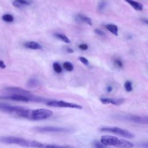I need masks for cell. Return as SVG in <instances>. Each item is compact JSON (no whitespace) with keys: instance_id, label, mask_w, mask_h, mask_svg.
Wrapping results in <instances>:
<instances>
[{"instance_id":"obj_9","label":"cell","mask_w":148,"mask_h":148,"mask_svg":"<svg viewBox=\"0 0 148 148\" xmlns=\"http://www.w3.org/2000/svg\"><path fill=\"white\" fill-rule=\"evenodd\" d=\"M24 108L20 106H13L9 104L0 102V110L8 112L9 113H14L16 114L19 111Z\"/></svg>"},{"instance_id":"obj_1","label":"cell","mask_w":148,"mask_h":148,"mask_svg":"<svg viewBox=\"0 0 148 148\" xmlns=\"http://www.w3.org/2000/svg\"><path fill=\"white\" fill-rule=\"evenodd\" d=\"M0 142L5 144L17 145L23 147L33 148H56L55 144H46L36 140L27 139L13 136L0 137Z\"/></svg>"},{"instance_id":"obj_7","label":"cell","mask_w":148,"mask_h":148,"mask_svg":"<svg viewBox=\"0 0 148 148\" xmlns=\"http://www.w3.org/2000/svg\"><path fill=\"white\" fill-rule=\"evenodd\" d=\"M34 130L42 133L46 132H54V133H64V132H69L71 131V130L68 128L60 127H55V126H43V127H35L34 128Z\"/></svg>"},{"instance_id":"obj_29","label":"cell","mask_w":148,"mask_h":148,"mask_svg":"<svg viewBox=\"0 0 148 148\" xmlns=\"http://www.w3.org/2000/svg\"><path fill=\"white\" fill-rule=\"evenodd\" d=\"M139 146L142 148H148V142L142 143Z\"/></svg>"},{"instance_id":"obj_33","label":"cell","mask_w":148,"mask_h":148,"mask_svg":"<svg viewBox=\"0 0 148 148\" xmlns=\"http://www.w3.org/2000/svg\"><path fill=\"white\" fill-rule=\"evenodd\" d=\"M143 22H144L145 24H146L147 25H148V19H146V18H143L142 19Z\"/></svg>"},{"instance_id":"obj_17","label":"cell","mask_w":148,"mask_h":148,"mask_svg":"<svg viewBox=\"0 0 148 148\" xmlns=\"http://www.w3.org/2000/svg\"><path fill=\"white\" fill-rule=\"evenodd\" d=\"M39 80L35 78H31L27 82V86L30 88H36L39 86Z\"/></svg>"},{"instance_id":"obj_25","label":"cell","mask_w":148,"mask_h":148,"mask_svg":"<svg viewBox=\"0 0 148 148\" xmlns=\"http://www.w3.org/2000/svg\"><path fill=\"white\" fill-rule=\"evenodd\" d=\"M79 59L81 61V62H82L83 64H84L86 65H87L89 63L88 60L87 58H86L85 57H80L79 58Z\"/></svg>"},{"instance_id":"obj_10","label":"cell","mask_w":148,"mask_h":148,"mask_svg":"<svg viewBox=\"0 0 148 148\" xmlns=\"http://www.w3.org/2000/svg\"><path fill=\"white\" fill-rule=\"evenodd\" d=\"M5 91L11 94H23V95H30V92L28 91L24 90L20 87H6L4 89Z\"/></svg>"},{"instance_id":"obj_21","label":"cell","mask_w":148,"mask_h":148,"mask_svg":"<svg viewBox=\"0 0 148 148\" xmlns=\"http://www.w3.org/2000/svg\"><path fill=\"white\" fill-rule=\"evenodd\" d=\"M124 87L127 91L128 92L131 91L132 90V86L131 82L130 81L127 80L124 83Z\"/></svg>"},{"instance_id":"obj_31","label":"cell","mask_w":148,"mask_h":148,"mask_svg":"<svg viewBox=\"0 0 148 148\" xmlns=\"http://www.w3.org/2000/svg\"><path fill=\"white\" fill-rule=\"evenodd\" d=\"M112 89H113V88H112V87L110 86H108L107 87V88H106V90H107V91H108V92H111V91H112Z\"/></svg>"},{"instance_id":"obj_3","label":"cell","mask_w":148,"mask_h":148,"mask_svg":"<svg viewBox=\"0 0 148 148\" xmlns=\"http://www.w3.org/2000/svg\"><path fill=\"white\" fill-rule=\"evenodd\" d=\"M0 99H9L12 101H22V102H43L47 101L46 99L41 97H34L30 95H23V94H11L6 96L0 97Z\"/></svg>"},{"instance_id":"obj_30","label":"cell","mask_w":148,"mask_h":148,"mask_svg":"<svg viewBox=\"0 0 148 148\" xmlns=\"http://www.w3.org/2000/svg\"><path fill=\"white\" fill-rule=\"evenodd\" d=\"M5 67H6V65H5L4 62L3 61L0 60V68L3 69V68H5Z\"/></svg>"},{"instance_id":"obj_11","label":"cell","mask_w":148,"mask_h":148,"mask_svg":"<svg viewBox=\"0 0 148 148\" xmlns=\"http://www.w3.org/2000/svg\"><path fill=\"white\" fill-rule=\"evenodd\" d=\"M99 100L103 104H112L114 105H119L124 102V99H114L110 98H101Z\"/></svg>"},{"instance_id":"obj_27","label":"cell","mask_w":148,"mask_h":148,"mask_svg":"<svg viewBox=\"0 0 148 148\" xmlns=\"http://www.w3.org/2000/svg\"><path fill=\"white\" fill-rule=\"evenodd\" d=\"M94 32L99 36H104L105 35V33L102 31H101V29H94Z\"/></svg>"},{"instance_id":"obj_6","label":"cell","mask_w":148,"mask_h":148,"mask_svg":"<svg viewBox=\"0 0 148 148\" xmlns=\"http://www.w3.org/2000/svg\"><path fill=\"white\" fill-rule=\"evenodd\" d=\"M101 131L102 132H111L115 134H117L118 135L121 136L124 138H132L134 137V135L132 133L129 132L128 131L119 128L117 127H102L100 129Z\"/></svg>"},{"instance_id":"obj_19","label":"cell","mask_w":148,"mask_h":148,"mask_svg":"<svg viewBox=\"0 0 148 148\" xmlns=\"http://www.w3.org/2000/svg\"><path fill=\"white\" fill-rule=\"evenodd\" d=\"M2 19L4 21L8 22V23H11V22H12L14 20V18H13V16L10 14H4L3 16H2Z\"/></svg>"},{"instance_id":"obj_22","label":"cell","mask_w":148,"mask_h":148,"mask_svg":"<svg viewBox=\"0 0 148 148\" xmlns=\"http://www.w3.org/2000/svg\"><path fill=\"white\" fill-rule=\"evenodd\" d=\"M53 69L57 73H61L62 72V68L58 62H54L53 65Z\"/></svg>"},{"instance_id":"obj_18","label":"cell","mask_w":148,"mask_h":148,"mask_svg":"<svg viewBox=\"0 0 148 148\" xmlns=\"http://www.w3.org/2000/svg\"><path fill=\"white\" fill-rule=\"evenodd\" d=\"M54 36L57 38L59 39L60 40L63 41L64 42H65L66 43H70L69 39L64 34H54Z\"/></svg>"},{"instance_id":"obj_23","label":"cell","mask_w":148,"mask_h":148,"mask_svg":"<svg viewBox=\"0 0 148 148\" xmlns=\"http://www.w3.org/2000/svg\"><path fill=\"white\" fill-rule=\"evenodd\" d=\"M93 146L94 148H106V146L97 140H95L93 142Z\"/></svg>"},{"instance_id":"obj_24","label":"cell","mask_w":148,"mask_h":148,"mask_svg":"<svg viewBox=\"0 0 148 148\" xmlns=\"http://www.w3.org/2000/svg\"><path fill=\"white\" fill-rule=\"evenodd\" d=\"M114 63L115 64V65L119 68H122L123 67V62H121V61L119 59H116L114 60Z\"/></svg>"},{"instance_id":"obj_8","label":"cell","mask_w":148,"mask_h":148,"mask_svg":"<svg viewBox=\"0 0 148 148\" xmlns=\"http://www.w3.org/2000/svg\"><path fill=\"white\" fill-rule=\"evenodd\" d=\"M120 119L140 124H148V116H140L137 115H124L119 117Z\"/></svg>"},{"instance_id":"obj_12","label":"cell","mask_w":148,"mask_h":148,"mask_svg":"<svg viewBox=\"0 0 148 148\" xmlns=\"http://www.w3.org/2000/svg\"><path fill=\"white\" fill-rule=\"evenodd\" d=\"M32 3V0H14L12 2V4L14 7L21 8L29 5Z\"/></svg>"},{"instance_id":"obj_14","label":"cell","mask_w":148,"mask_h":148,"mask_svg":"<svg viewBox=\"0 0 148 148\" xmlns=\"http://www.w3.org/2000/svg\"><path fill=\"white\" fill-rule=\"evenodd\" d=\"M126 2L130 4L134 9L136 10H142L143 9V5L139 2L134 0H124Z\"/></svg>"},{"instance_id":"obj_28","label":"cell","mask_w":148,"mask_h":148,"mask_svg":"<svg viewBox=\"0 0 148 148\" xmlns=\"http://www.w3.org/2000/svg\"><path fill=\"white\" fill-rule=\"evenodd\" d=\"M105 5H106L105 2L103 1H102L101 2H99V3L98 5V9L99 10H102L105 8Z\"/></svg>"},{"instance_id":"obj_16","label":"cell","mask_w":148,"mask_h":148,"mask_svg":"<svg viewBox=\"0 0 148 148\" xmlns=\"http://www.w3.org/2000/svg\"><path fill=\"white\" fill-rule=\"evenodd\" d=\"M106 28L113 35L116 36L118 35V27L116 25L113 24H109L106 25Z\"/></svg>"},{"instance_id":"obj_32","label":"cell","mask_w":148,"mask_h":148,"mask_svg":"<svg viewBox=\"0 0 148 148\" xmlns=\"http://www.w3.org/2000/svg\"><path fill=\"white\" fill-rule=\"evenodd\" d=\"M66 51H67V52L69 53H73V50L72 49L69 48V47H67Z\"/></svg>"},{"instance_id":"obj_4","label":"cell","mask_w":148,"mask_h":148,"mask_svg":"<svg viewBox=\"0 0 148 148\" xmlns=\"http://www.w3.org/2000/svg\"><path fill=\"white\" fill-rule=\"evenodd\" d=\"M53 115V112L47 109H29L28 119L32 120H42L50 117Z\"/></svg>"},{"instance_id":"obj_2","label":"cell","mask_w":148,"mask_h":148,"mask_svg":"<svg viewBox=\"0 0 148 148\" xmlns=\"http://www.w3.org/2000/svg\"><path fill=\"white\" fill-rule=\"evenodd\" d=\"M101 142L106 146H113L118 148H132L134 146V143L131 142L112 135L102 136Z\"/></svg>"},{"instance_id":"obj_5","label":"cell","mask_w":148,"mask_h":148,"mask_svg":"<svg viewBox=\"0 0 148 148\" xmlns=\"http://www.w3.org/2000/svg\"><path fill=\"white\" fill-rule=\"evenodd\" d=\"M47 105L53 107H58V108H72L81 109L82 106L79 104L66 102L64 101H57V100H50L46 103Z\"/></svg>"},{"instance_id":"obj_20","label":"cell","mask_w":148,"mask_h":148,"mask_svg":"<svg viewBox=\"0 0 148 148\" xmlns=\"http://www.w3.org/2000/svg\"><path fill=\"white\" fill-rule=\"evenodd\" d=\"M63 67L68 71H72L73 69V65L69 62H65L63 64Z\"/></svg>"},{"instance_id":"obj_13","label":"cell","mask_w":148,"mask_h":148,"mask_svg":"<svg viewBox=\"0 0 148 148\" xmlns=\"http://www.w3.org/2000/svg\"><path fill=\"white\" fill-rule=\"evenodd\" d=\"M76 20L77 21H79L80 23H85L90 26L92 25L91 18L83 14H77L76 16Z\"/></svg>"},{"instance_id":"obj_15","label":"cell","mask_w":148,"mask_h":148,"mask_svg":"<svg viewBox=\"0 0 148 148\" xmlns=\"http://www.w3.org/2000/svg\"><path fill=\"white\" fill-rule=\"evenodd\" d=\"M24 46L28 49H30L32 50H38V49H42L41 45L38 42H34V41L26 42L24 44Z\"/></svg>"},{"instance_id":"obj_26","label":"cell","mask_w":148,"mask_h":148,"mask_svg":"<svg viewBox=\"0 0 148 148\" xmlns=\"http://www.w3.org/2000/svg\"><path fill=\"white\" fill-rule=\"evenodd\" d=\"M79 48L82 50H86L88 49V45L86 43H82L79 45Z\"/></svg>"}]
</instances>
